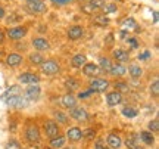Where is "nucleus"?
<instances>
[{
  "instance_id": "nucleus-1",
  "label": "nucleus",
  "mask_w": 159,
  "mask_h": 149,
  "mask_svg": "<svg viewBox=\"0 0 159 149\" xmlns=\"http://www.w3.org/2000/svg\"><path fill=\"white\" fill-rule=\"evenodd\" d=\"M24 9L30 15L39 16V15H43L47 12V3H46V0H30V2H25Z\"/></svg>"
},
{
  "instance_id": "nucleus-2",
  "label": "nucleus",
  "mask_w": 159,
  "mask_h": 149,
  "mask_svg": "<svg viewBox=\"0 0 159 149\" xmlns=\"http://www.w3.org/2000/svg\"><path fill=\"white\" fill-rule=\"evenodd\" d=\"M24 136H25V140L28 143L34 145L39 143L40 139H41V134H40V128L35 123H28L25 126V132H24Z\"/></svg>"
},
{
  "instance_id": "nucleus-3",
  "label": "nucleus",
  "mask_w": 159,
  "mask_h": 149,
  "mask_svg": "<svg viewBox=\"0 0 159 149\" xmlns=\"http://www.w3.org/2000/svg\"><path fill=\"white\" fill-rule=\"evenodd\" d=\"M5 34L9 40L18 41V40H22L24 37L28 34V28L25 25H12V27H9L5 31Z\"/></svg>"
},
{
  "instance_id": "nucleus-4",
  "label": "nucleus",
  "mask_w": 159,
  "mask_h": 149,
  "mask_svg": "<svg viewBox=\"0 0 159 149\" xmlns=\"http://www.w3.org/2000/svg\"><path fill=\"white\" fill-rule=\"evenodd\" d=\"M40 71L44 75H56L61 72V63L55 59H44L40 63Z\"/></svg>"
},
{
  "instance_id": "nucleus-5",
  "label": "nucleus",
  "mask_w": 159,
  "mask_h": 149,
  "mask_svg": "<svg viewBox=\"0 0 159 149\" xmlns=\"http://www.w3.org/2000/svg\"><path fill=\"white\" fill-rule=\"evenodd\" d=\"M93 93H105L108 92V89L111 87V81L108 78H102V77H96L90 80V84H89Z\"/></svg>"
},
{
  "instance_id": "nucleus-6",
  "label": "nucleus",
  "mask_w": 159,
  "mask_h": 149,
  "mask_svg": "<svg viewBox=\"0 0 159 149\" xmlns=\"http://www.w3.org/2000/svg\"><path fill=\"white\" fill-rule=\"evenodd\" d=\"M22 62H24V56L22 53H19V52H11L5 58V65L9 67V68H18L19 65H22Z\"/></svg>"
},
{
  "instance_id": "nucleus-7",
  "label": "nucleus",
  "mask_w": 159,
  "mask_h": 149,
  "mask_svg": "<svg viewBox=\"0 0 159 149\" xmlns=\"http://www.w3.org/2000/svg\"><path fill=\"white\" fill-rule=\"evenodd\" d=\"M5 102L7 106H11V108H27L28 106V100L25 99L24 95H18V96H11V98H6Z\"/></svg>"
},
{
  "instance_id": "nucleus-8",
  "label": "nucleus",
  "mask_w": 159,
  "mask_h": 149,
  "mask_svg": "<svg viewBox=\"0 0 159 149\" xmlns=\"http://www.w3.org/2000/svg\"><path fill=\"white\" fill-rule=\"evenodd\" d=\"M31 46L34 47V50L37 52H47L50 50V41L47 40L43 35H37V37H33L31 40Z\"/></svg>"
},
{
  "instance_id": "nucleus-9",
  "label": "nucleus",
  "mask_w": 159,
  "mask_h": 149,
  "mask_svg": "<svg viewBox=\"0 0 159 149\" xmlns=\"http://www.w3.org/2000/svg\"><path fill=\"white\" fill-rule=\"evenodd\" d=\"M22 92H24L25 99H27L28 102H35V100H39L40 96H41V89H40L39 84H30Z\"/></svg>"
},
{
  "instance_id": "nucleus-10",
  "label": "nucleus",
  "mask_w": 159,
  "mask_h": 149,
  "mask_svg": "<svg viewBox=\"0 0 159 149\" xmlns=\"http://www.w3.org/2000/svg\"><path fill=\"white\" fill-rule=\"evenodd\" d=\"M84 37V27L83 25H71L66 30V39L71 41H78Z\"/></svg>"
},
{
  "instance_id": "nucleus-11",
  "label": "nucleus",
  "mask_w": 159,
  "mask_h": 149,
  "mask_svg": "<svg viewBox=\"0 0 159 149\" xmlns=\"http://www.w3.org/2000/svg\"><path fill=\"white\" fill-rule=\"evenodd\" d=\"M69 111V118H72L75 121H81V123H84V121L89 120V112L85 111L84 108H81V106H74V108L68 109Z\"/></svg>"
},
{
  "instance_id": "nucleus-12",
  "label": "nucleus",
  "mask_w": 159,
  "mask_h": 149,
  "mask_svg": "<svg viewBox=\"0 0 159 149\" xmlns=\"http://www.w3.org/2000/svg\"><path fill=\"white\" fill-rule=\"evenodd\" d=\"M111 56L114 58V61H116L118 63H127L130 61V52L122 49V47H115Z\"/></svg>"
},
{
  "instance_id": "nucleus-13",
  "label": "nucleus",
  "mask_w": 159,
  "mask_h": 149,
  "mask_svg": "<svg viewBox=\"0 0 159 149\" xmlns=\"http://www.w3.org/2000/svg\"><path fill=\"white\" fill-rule=\"evenodd\" d=\"M18 80L21 81L22 84H39L40 83V75L35 74V72H31V71H25L22 74L18 75Z\"/></svg>"
},
{
  "instance_id": "nucleus-14",
  "label": "nucleus",
  "mask_w": 159,
  "mask_h": 149,
  "mask_svg": "<svg viewBox=\"0 0 159 149\" xmlns=\"http://www.w3.org/2000/svg\"><path fill=\"white\" fill-rule=\"evenodd\" d=\"M43 130H44L46 136H47V137H50V139L55 137V136H57V134H59V132H61V128H59V124H57L56 121H52V120L44 121Z\"/></svg>"
},
{
  "instance_id": "nucleus-15",
  "label": "nucleus",
  "mask_w": 159,
  "mask_h": 149,
  "mask_svg": "<svg viewBox=\"0 0 159 149\" xmlns=\"http://www.w3.org/2000/svg\"><path fill=\"white\" fill-rule=\"evenodd\" d=\"M81 71H83V74H84L85 77H90V78H93V77H96V75H99L102 72L100 68H99V65L94 62H85L84 65H83Z\"/></svg>"
},
{
  "instance_id": "nucleus-16",
  "label": "nucleus",
  "mask_w": 159,
  "mask_h": 149,
  "mask_svg": "<svg viewBox=\"0 0 159 149\" xmlns=\"http://www.w3.org/2000/svg\"><path fill=\"white\" fill-rule=\"evenodd\" d=\"M109 75L111 77H115V78H121V77H124L127 74V67H125L124 63H112V67L111 69L108 71Z\"/></svg>"
},
{
  "instance_id": "nucleus-17",
  "label": "nucleus",
  "mask_w": 159,
  "mask_h": 149,
  "mask_svg": "<svg viewBox=\"0 0 159 149\" xmlns=\"http://www.w3.org/2000/svg\"><path fill=\"white\" fill-rule=\"evenodd\" d=\"M66 139H68L69 142H80L81 139H83V132H81V128L80 127H69L68 130H66Z\"/></svg>"
},
{
  "instance_id": "nucleus-18",
  "label": "nucleus",
  "mask_w": 159,
  "mask_h": 149,
  "mask_svg": "<svg viewBox=\"0 0 159 149\" xmlns=\"http://www.w3.org/2000/svg\"><path fill=\"white\" fill-rule=\"evenodd\" d=\"M121 102H122V93H119L118 90L106 93V103H108V106H116Z\"/></svg>"
},
{
  "instance_id": "nucleus-19",
  "label": "nucleus",
  "mask_w": 159,
  "mask_h": 149,
  "mask_svg": "<svg viewBox=\"0 0 159 149\" xmlns=\"http://www.w3.org/2000/svg\"><path fill=\"white\" fill-rule=\"evenodd\" d=\"M61 105H62V108L65 109H71L77 106V98H75L72 93H65L62 98H61Z\"/></svg>"
},
{
  "instance_id": "nucleus-20",
  "label": "nucleus",
  "mask_w": 159,
  "mask_h": 149,
  "mask_svg": "<svg viewBox=\"0 0 159 149\" xmlns=\"http://www.w3.org/2000/svg\"><path fill=\"white\" fill-rule=\"evenodd\" d=\"M85 62H87V56H85L84 53H77V55H74V56L71 58V61H69L71 67L74 69H81Z\"/></svg>"
},
{
  "instance_id": "nucleus-21",
  "label": "nucleus",
  "mask_w": 159,
  "mask_h": 149,
  "mask_svg": "<svg viewBox=\"0 0 159 149\" xmlns=\"http://www.w3.org/2000/svg\"><path fill=\"white\" fill-rule=\"evenodd\" d=\"M106 145L111 149H119L121 145H122V139L119 137L118 134L111 133V134H108V137H106Z\"/></svg>"
},
{
  "instance_id": "nucleus-22",
  "label": "nucleus",
  "mask_w": 159,
  "mask_h": 149,
  "mask_svg": "<svg viewBox=\"0 0 159 149\" xmlns=\"http://www.w3.org/2000/svg\"><path fill=\"white\" fill-rule=\"evenodd\" d=\"M91 18H93V22L96 25H99V27H108L111 24V19H109V16L106 13H97L96 12L94 15H91Z\"/></svg>"
},
{
  "instance_id": "nucleus-23",
  "label": "nucleus",
  "mask_w": 159,
  "mask_h": 149,
  "mask_svg": "<svg viewBox=\"0 0 159 149\" xmlns=\"http://www.w3.org/2000/svg\"><path fill=\"white\" fill-rule=\"evenodd\" d=\"M46 58L44 55H43V52H31V53H28V62L31 63V65H35V67H40V63L44 61Z\"/></svg>"
},
{
  "instance_id": "nucleus-24",
  "label": "nucleus",
  "mask_w": 159,
  "mask_h": 149,
  "mask_svg": "<svg viewBox=\"0 0 159 149\" xmlns=\"http://www.w3.org/2000/svg\"><path fill=\"white\" fill-rule=\"evenodd\" d=\"M127 71H128V74H130L131 78H134V80L140 78L143 75V68L139 63H130V65L127 67Z\"/></svg>"
},
{
  "instance_id": "nucleus-25",
  "label": "nucleus",
  "mask_w": 159,
  "mask_h": 149,
  "mask_svg": "<svg viewBox=\"0 0 159 149\" xmlns=\"http://www.w3.org/2000/svg\"><path fill=\"white\" fill-rule=\"evenodd\" d=\"M125 145H127V148L128 149H144L142 145H140V139L137 137L136 134L127 136V139H125Z\"/></svg>"
},
{
  "instance_id": "nucleus-26",
  "label": "nucleus",
  "mask_w": 159,
  "mask_h": 149,
  "mask_svg": "<svg viewBox=\"0 0 159 149\" xmlns=\"http://www.w3.org/2000/svg\"><path fill=\"white\" fill-rule=\"evenodd\" d=\"M139 139L142 140L144 145H148V146H152V145L155 143V136L152 132H149V130H143V132H140V134H139Z\"/></svg>"
},
{
  "instance_id": "nucleus-27",
  "label": "nucleus",
  "mask_w": 159,
  "mask_h": 149,
  "mask_svg": "<svg viewBox=\"0 0 159 149\" xmlns=\"http://www.w3.org/2000/svg\"><path fill=\"white\" fill-rule=\"evenodd\" d=\"M18 95H22V89H21V86H19V84H13V86H11L5 93H3V95H2V99L5 100L6 98H11V96H18Z\"/></svg>"
},
{
  "instance_id": "nucleus-28",
  "label": "nucleus",
  "mask_w": 159,
  "mask_h": 149,
  "mask_svg": "<svg viewBox=\"0 0 159 149\" xmlns=\"http://www.w3.org/2000/svg\"><path fill=\"white\" fill-rule=\"evenodd\" d=\"M99 68H100V71H103V72H108L109 69H111V67H112V61H111V58L108 56H99Z\"/></svg>"
},
{
  "instance_id": "nucleus-29",
  "label": "nucleus",
  "mask_w": 159,
  "mask_h": 149,
  "mask_svg": "<svg viewBox=\"0 0 159 149\" xmlns=\"http://www.w3.org/2000/svg\"><path fill=\"white\" fill-rule=\"evenodd\" d=\"M65 142H66V137H65V136H61V134H57V136H55V137L50 139V148L61 149V148H63Z\"/></svg>"
},
{
  "instance_id": "nucleus-30",
  "label": "nucleus",
  "mask_w": 159,
  "mask_h": 149,
  "mask_svg": "<svg viewBox=\"0 0 159 149\" xmlns=\"http://www.w3.org/2000/svg\"><path fill=\"white\" fill-rule=\"evenodd\" d=\"M22 21V16L21 15H18V13H15V12H12L11 15H6L5 16V22L7 24V25H13V24H19Z\"/></svg>"
},
{
  "instance_id": "nucleus-31",
  "label": "nucleus",
  "mask_w": 159,
  "mask_h": 149,
  "mask_svg": "<svg viewBox=\"0 0 159 149\" xmlns=\"http://www.w3.org/2000/svg\"><path fill=\"white\" fill-rule=\"evenodd\" d=\"M65 87L68 89L69 92H75L77 89L80 87V81L74 77H68L66 80H65Z\"/></svg>"
},
{
  "instance_id": "nucleus-32",
  "label": "nucleus",
  "mask_w": 159,
  "mask_h": 149,
  "mask_svg": "<svg viewBox=\"0 0 159 149\" xmlns=\"http://www.w3.org/2000/svg\"><path fill=\"white\" fill-rule=\"evenodd\" d=\"M121 114L124 115L125 118H136L139 115V111L136 108H133V106H124L121 109Z\"/></svg>"
},
{
  "instance_id": "nucleus-33",
  "label": "nucleus",
  "mask_w": 159,
  "mask_h": 149,
  "mask_svg": "<svg viewBox=\"0 0 159 149\" xmlns=\"http://www.w3.org/2000/svg\"><path fill=\"white\" fill-rule=\"evenodd\" d=\"M80 9H81V12L83 13H85V15H89V16H91V15H94L97 12V9L94 7L93 5H90V3H81V6H80Z\"/></svg>"
},
{
  "instance_id": "nucleus-34",
  "label": "nucleus",
  "mask_w": 159,
  "mask_h": 149,
  "mask_svg": "<svg viewBox=\"0 0 159 149\" xmlns=\"http://www.w3.org/2000/svg\"><path fill=\"white\" fill-rule=\"evenodd\" d=\"M53 115H55V120H56V123L59 124H66L68 123V115L65 114V112H62V111H55L53 112Z\"/></svg>"
},
{
  "instance_id": "nucleus-35",
  "label": "nucleus",
  "mask_w": 159,
  "mask_h": 149,
  "mask_svg": "<svg viewBox=\"0 0 159 149\" xmlns=\"http://www.w3.org/2000/svg\"><path fill=\"white\" fill-rule=\"evenodd\" d=\"M115 90H118L119 93H127L130 90V86H128V83H125V81H116V83H115Z\"/></svg>"
},
{
  "instance_id": "nucleus-36",
  "label": "nucleus",
  "mask_w": 159,
  "mask_h": 149,
  "mask_svg": "<svg viewBox=\"0 0 159 149\" xmlns=\"http://www.w3.org/2000/svg\"><path fill=\"white\" fill-rule=\"evenodd\" d=\"M149 92H150V96H153L155 99L159 96V80H155L150 87H149Z\"/></svg>"
},
{
  "instance_id": "nucleus-37",
  "label": "nucleus",
  "mask_w": 159,
  "mask_h": 149,
  "mask_svg": "<svg viewBox=\"0 0 159 149\" xmlns=\"http://www.w3.org/2000/svg\"><path fill=\"white\" fill-rule=\"evenodd\" d=\"M96 137V130L94 128H85L83 132V139H87V140H93Z\"/></svg>"
},
{
  "instance_id": "nucleus-38",
  "label": "nucleus",
  "mask_w": 159,
  "mask_h": 149,
  "mask_svg": "<svg viewBox=\"0 0 159 149\" xmlns=\"http://www.w3.org/2000/svg\"><path fill=\"white\" fill-rule=\"evenodd\" d=\"M5 149H21V145L18 140L15 139H11V140H7L5 145Z\"/></svg>"
},
{
  "instance_id": "nucleus-39",
  "label": "nucleus",
  "mask_w": 159,
  "mask_h": 149,
  "mask_svg": "<svg viewBox=\"0 0 159 149\" xmlns=\"http://www.w3.org/2000/svg\"><path fill=\"white\" fill-rule=\"evenodd\" d=\"M116 11H118V6L115 5V3H106V5L103 6V12L105 13H115Z\"/></svg>"
},
{
  "instance_id": "nucleus-40",
  "label": "nucleus",
  "mask_w": 159,
  "mask_h": 149,
  "mask_svg": "<svg viewBox=\"0 0 159 149\" xmlns=\"http://www.w3.org/2000/svg\"><path fill=\"white\" fill-rule=\"evenodd\" d=\"M53 6H56V7H59V6H66V5H71V3H74L75 0H49Z\"/></svg>"
},
{
  "instance_id": "nucleus-41",
  "label": "nucleus",
  "mask_w": 159,
  "mask_h": 149,
  "mask_svg": "<svg viewBox=\"0 0 159 149\" xmlns=\"http://www.w3.org/2000/svg\"><path fill=\"white\" fill-rule=\"evenodd\" d=\"M125 40H127V43H128L130 49H139V46H140V43H139V40H137V37H127Z\"/></svg>"
},
{
  "instance_id": "nucleus-42",
  "label": "nucleus",
  "mask_w": 159,
  "mask_h": 149,
  "mask_svg": "<svg viewBox=\"0 0 159 149\" xmlns=\"http://www.w3.org/2000/svg\"><path fill=\"white\" fill-rule=\"evenodd\" d=\"M94 149H109V146L105 143V139L99 137L94 140Z\"/></svg>"
},
{
  "instance_id": "nucleus-43",
  "label": "nucleus",
  "mask_w": 159,
  "mask_h": 149,
  "mask_svg": "<svg viewBox=\"0 0 159 149\" xmlns=\"http://www.w3.org/2000/svg\"><path fill=\"white\" fill-rule=\"evenodd\" d=\"M158 130H159V121H158V118H155V120H152L149 123V132L156 133Z\"/></svg>"
},
{
  "instance_id": "nucleus-44",
  "label": "nucleus",
  "mask_w": 159,
  "mask_h": 149,
  "mask_svg": "<svg viewBox=\"0 0 159 149\" xmlns=\"http://www.w3.org/2000/svg\"><path fill=\"white\" fill-rule=\"evenodd\" d=\"M150 58H152V52H150V50H144V52H142V53L137 56V59H139V61H149Z\"/></svg>"
},
{
  "instance_id": "nucleus-45",
  "label": "nucleus",
  "mask_w": 159,
  "mask_h": 149,
  "mask_svg": "<svg viewBox=\"0 0 159 149\" xmlns=\"http://www.w3.org/2000/svg\"><path fill=\"white\" fill-rule=\"evenodd\" d=\"M137 27V22L134 18H128V19H125V28H136Z\"/></svg>"
},
{
  "instance_id": "nucleus-46",
  "label": "nucleus",
  "mask_w": 159,
  "mask_h": 149,
  "mask_svg": "<svg viewBox=\"0 0 159 149\" xmlns=\"http://www.w3.org/2000/svg\"><path fill=\"white\" fill-rule=\"evenodd\" d=\"M90 95H93V90H91V89H89V90H85V92H80L78 93V98L80 99H85V98H89Z\"/></svg>"
},
{
  "instance_id": "nucleus-47",
  "label": "nucleus",
  "mask_w": 159,
  "mask_h": 149,
  "mask_svg": "<svg viewBox=\"0 0 159 149\" xmlns=\"http://www.w3.org/2000/svg\"><path fill=\"white\" fill-rule=\"evenodd\" d=\"M5 16H6V7L0 6V19H5Z\"/></svg>"
},
{
  "instance_id": "nucleus-48",
  "label": "nucleus",
  "mask_w": 159,
  "mask_h": 149,
  "mask_svg": "<svg viewBox=\"0 0 159 149\" xmlns=\"http://www.w3.org/2000/svg\"><path fill=\"white\" fill-rule=\"evenodd\" d=\"M5 39H6V34H5V30L3 28H0V44L5 41Z\"/></svg>"
},
{
  "instance_id": "nucleus-49",
  "label": "nucleus",
  "mask_w": 159,
  "mask_h": 149,
  "mask_svg": "<svg viewBox=\"0 0 159 149\" xmlns=\"http://www.w3.org/2000/svg\"><path fill=\"white\" fill-rule=\"evenodd\" d=\"M158 21H159V18H158V12L155 11V12H153V22H155V24H158Z\"/></svg>"
},
{
  "instance_id": "nucleus-50",
  "label": "nucleus",
  "mask_w": 159,
  "mask_h": 149,
  "mask_svg": "<svg viewBox=\"0 0 159 149\" xmlns=\"http://www.w3.org/2000/svg\"><path fill=\"white\" fill-rule=\"evenodd\" d=\"M127 34H128V31H127V30H122V31H121V37H122V39H125Z\"/></svg>"
},
{
  "instance_id": "nucleus-51",
  "label": "nucleus",
  "mask_w": 159,
  "mask_h": 149,
  "mask_svg": "<svg viewBox=\"0 0 159 149\" xmlns=\"http://www.w3.org/2000/svg\"><path fill=\"white\" fill-rule=\"evenodd\" d=\"M81 2H83V3H90V5L93 3V0H81Z\"/></svg>"
},
{
  "instance_id": "nucleus-52",
  "label": "nucleus",
  "mask_w": 159,
  "mask_h": 149,
  "mask_svg": "<svg viewBox=\"0 0 159 149\" xmlns=\"http://www.w3.org/2000/svg\"><path fill=\"white\" fill-rule=\"evenodd\" d=\"M46 149H53V148H46Z\"/></svg>"
},
{
  "instance_id": "nucleus-53",
  "label": "nucleus",
  "mask_w": 159,
  "mask_h": 149,
  "mask_svg": "<svg viewBox=\"0 0 159 149\" xmlns=\"http://www.w3.org/2000/svg\"><path fill=\"white\" fill-rule=\"evenodd\" d=\"M25 2H30V0H25Z\"/></svg>"
},
{
  "instance_id": "nucleus-54",
  "label": "nucleus",
  "mask_w": 159,
  "mask_h": 149,
  "mask_svg": "<svg viewBox=\"0 0 159 149\" xmlns=\"http://www.w3.org/2000/svg\"><path fill=\"white\" fill-rule=\"evenodd\" d=\"M66 149H69V148H66Z\"/></svg>"
}]
</instances>
